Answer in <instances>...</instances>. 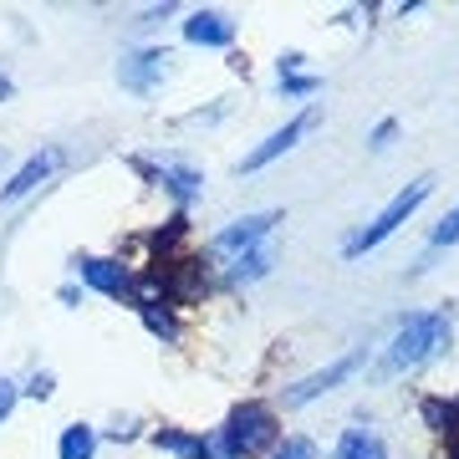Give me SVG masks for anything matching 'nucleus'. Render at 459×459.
<instances>
[{
    "mask_svg": "<svg viewBox=\"0 0 459 459\" xmlns=\"http://www.w3.org/2000/svg\"><path fill=\"white\" fill-rule=\"evenodd\" d=\"M332 459H388V444L377 434H368V429H347L337 439V449H332Z\"/></svg>",
    "mask_w": 459,
    "mask_h": 459,
    "instance_id": "9b49d317",
    "label": "nucleus"
},
{
    "mask_svg": "<svg viewBox=\"0 0 459 459\" xmlns=\"http://www.w3.org/2000/svg\"><path fill=\"white\" fill-rule=\"evenodd\" d=\"M51 169H56V148H47V153H36V159H26L16 179H11L5 189H0V199H21V195H31L36 184H47V179H51Z\"/></svg>",
    "mask_w": 459,
    "mask_h": 459,
    "instance_id": "1a4fd4ad",
    "label": "nucleus"
},
{
    "mask_svg": "<svg viewBox=\"0 0 459 459\" xmlns=\"http://www.w3.org/2000/svg\"><path fill=\"white\" fill-rule=\"evenodd\" d=\"M77 271H82V281H87V286H98L102 296H123V291H128V271H123L117 261H98V255H87Z\"/></svg>",
    "mask_w": 459,
    "mask_h": 459,
    "instance_id": "9d476101",
    "label": "nucleus"
},
{
    "mask_svg": "<svg viewBox=\"0 0 459 459\" xmlns=\"http://www.w3.org/2000/svg\"><path fill=\"white\" fill-rule=\"evenodd\" d=\"M265 265H271V250H246V255L235 261V281H255V276H265Z\"/></svg>",
    "mask_w": 459,
    "mask_h": 459,
    "instance_id": "4468645a",
    "label": "nucleus"
},
{
    "mask_svg": "<svg viewBox=\"0 0 459 459\" xmlns=\"http://www.w3.org/2000/svg\"><path fill=\"white\" fill-rule=\"evenodd\" d=\"M281 92H316V77H281Z\"/></svg>",
    "mask_w": 459,
    "mask_h": 459,
    "instance_id": "f3484780",
    "label": "nucleus"
},
{
    "mask_svg": "<svg viewBox=\"0 0 459 459\" xmlns=\"http://www.w3.org/2000/svg\"><path fill=\"white\" fill-rule=\"evenodd\" d=\"M11 409H16V383H11V377H0V419H5Z\"/></svg>",
    "mask_w": 459,
    "mask_h": 459,
    "instance_id": "dca6fc26",
    "label": "nucleus"
},
{
    "mask_svg": "<svg viewBox=\"0 0 459 459\" xmlns=\"http://www.w3.org/2000/svg\"><path fill=\"white\" fill-rule=\"evenodd\" d=\"M429 195H434V179H413L409 189H398V195L388 199V204H383V214H377L373 225L358 230V235L347 240V261H358L362 250L383 246V240H388V235H394V230L403 225V220H413V214H419V204H424Z\"/></svg>",
    "mask_w": 459,
    "mask_h": 459,
    "instance_id": "7ed1b4c3",
    "label": "nucleus"
},
{
    "mask_svg": "<svg viewBox=\"0 0 459 459\" xmlns=\"http://www.w3.org/2000/svg\"><path fill=\"white\" fill-rule=\"evenodd\" d=\"M220 449L230 459H255L265 455L271 444H276V413L265 409V403H240V409H230L225 429H220Z\"/></svg>",
    "mask_w": 459,
    "mask_h": 459,
    "instance_id": "f03ea898",
    "label": "nucleus"
},
{
    "mask_svg": "<svg viewBox=\"0 0 459 459\" xmlns=\"http://www.w3.org/2000/svg\"><path fill=\"white\" fill-rule=\"evenodd\" d=\"M184 36L195 47H230L235 41V21L220 16V11H195V16L184 21Z\"/></svg>",
    "mask_w": 459,
    "mask_h": 459,
    "instance_id": "0eeeda50",
    "label": "nucleus"
},
{
    "mask_svg": "<svg viewBox=\"0 0 459 459\" xmlns=\"http://www.w3.org/2000/svg\"><path fill=\"white\" fill-rule=\"evenodd\" d=\"M362 358H368V352H347V358H337L332 368H322V373H312V377H301V383H296L291 394H286V409H301V403L322 398L327 388H337L342 377H352V373L362 368Z\"/></svg>",
    "mask_w": 459,
    "mask_h": 459,
    "instance_id": "39448f33",
    "label": "nucleus"
},
{
    "mask_svg": "<svg viewBox=\"0 0 459 459\" xmlns=\"http://www.w3.org/2000/svg\"><path fill=\"white\" fill-rule=\"evenodd\" d=\"M51 394V373H36V383H31V398H47Z\"/></svg>",
    "mask_w": 459,
    "mask_h": 459,
    "instance_id": "6ab92c4d",
    "label": "nucleus"
},
{
    "mask_svg": "<svg viewBox=\"0 0 459 459\" xmlns=\"http://www.w3.org/2000/svg\"><path fill=\"white\" fill-rule=\"evenodd\" d=\"M0 164H5V148H0Z\"/></svg>",
    "mask_w": 459,
    "mask_h": 459,
    "instance_id": "aec40b11",
    "label": "nucleus"
},
{
    "mask_svg": "<svg viewBox=\"0 0 459 459\" xmlns=\"http://www.w3.org/2000/svg\"><path fill=\"white\" fill-rule=\"evenodd\" d=\"M398 133V123L388 117V123H377V133H373V148H388V138Z\"/></svg>",
    "mask_w": 459,
    "mask_h": 459,
    "instance_id": "a211bd4d",
    "label": "nucleus"
},
{
    "mask_svg": "<svg viewBox=\"0 0 459 459\" xmlns=\"http://www.w3.org/2000/svg\"><path fill=\"white\" fill-rule=\"evenodd\" d=\"M92 449H98V434L87 424H72L62 434V459H92Z\"/></svg>",
    "mask_w": 459,
    "mask_h": 459,
    "instance_id": "f8f14e48",
    "label": "nucleus"
},
{
    "mask_svg": "<svg viewBox=\"0 0 459 459\" xmlns=\"http://www.w3.org/2000/svg\"><path fill=\"white\" fill-rule=\"evenodd\" d=\"M281 214L276 210H265V214H246V220H235L230 230H220L210 240V255H240V250H255L271 235V225H276Z\"/></svg>",
    "mask_w": 459,
    "mask_h": 459,
    "instance_id": "20e7f679",
    "label": "nucleus"
},
{
    "mask_svg": "<svg viewBox=\"0 0 459 459\" xmlns=\"http://www.w3.org/2000/svg\"><path fill=\"white\" fill-rule=\"evenodd\" d=\"M164 184H169L179 199H189V195L199 189V174H195V169H179V164H164Z\"/></svg>",
    "mask_w": 459,
    "mask_h": 459,
    "instance_id": "ddd939ff",
    "label": "nucleus"
},
{
    "mask_svg": "<svg viewBox=\"0 0 459 459\" xmlns=\"http://www.w3.org/2000/svg\"><path fill=\"white\" fill-rule=\"evenodd\" d=\"M276 459H316V444L296 434V439H286V444L276 449Z\"/></svg>",
    "mask_w": 459,
    "mask_h": 459,
    "instance_id": "2eb2a0df",
    "label": "nucleus"
},
{
    "mask_svg": "<svg viewBox=\"0 0 459 459\" xmlns=\"http://www.w3.org/2000/svg\"><path fill=\"white\" fill-rule=\"evenodd\" d=\"M312 128H316V113H296L291 123L271 133V138H265V143L255 148V153H246V164H240V169H246V174H255V169H265L271 159H281L286 148H296V143H301V138H307Z\"/></svg>",
    "mask_w": 459,
    "mask_h": 459,
    "instance_id": "423d86ee",
    "label": "nucleus"
},
{
    "mask_svg": "<svg viewBox=\"0 0 459 459\" xmlns=\"http://www.w3.org/2000/svg\"><path fill=\"white\" fill-rule=\"evenodd\" d=\"M169 72V51H138L123 62V87L128 92H153V82Z\"/></svg>",
    "mask_w": 459,
    "mask_h": 459,
    "instance_id": "6e6552de",
    "label": "nucleus"
},
{
    "mask_svg": "<svg viewBox=\"0 0 459 459\" xmlns=\"http://www.w3.org/2000/svg\"><path fill=\"white\" fill-rule=\"evenodd\" d=\"M444 347H449V312H413L403 327H398V337L388 342V352H383V362L373 368L377 383H388V377L398 373H413V368H424L429 358H439Z\"/></svg>",
    "mask_w": 459,
    "mask_h": 459,
    "instance_id": "f257e3e1",
    "label": "nucleus"
}]
</instances>
